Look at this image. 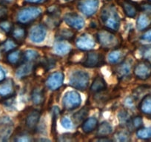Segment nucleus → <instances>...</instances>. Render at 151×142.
Returning <instances> with one entry per match:
<instances>
[{
	"label": "nucleus",
	"mask_w": 151,
	"mask_h": 142,
	"mask_svg": "<svg viewBox=\"0 0 151 142\" xmlns=\"http://www.w3.org/2000/svg\"><path fill=\"white\" fill-rule=\"evenodd\" d=\"M100 20L106 29L117 32L121 26V19L116 8L113 5H106L100 11Z\"/></svg>",
	"instance_id": "nucleus-1"
},
{
	"label": "nucleus",
	"mask_w": 151,
	"mask_h": 142,
	"mask_svg": "<svg viewBox=\"0 0 151 142\" xmlns=\"http://www.w3.org/2000/svg\"><path fill=\"white\" fill-rule=\"evenodd\" d=\"M116 33V32L106 28L99 30L96 35V38L100 47L107 50L119 47L122 44V39Z\"/></svg>",
	"instance_id": "nucleus-2"
},
{
	"label": "nucleus",
	"mask_w": 151,
	"mask_h": 142,
	"mask_svg": "<svg viewBox=\"0 0 151 142\" xmlns=\"http://www.w3.org/2000/svg\"><path fill=\"white\" fill-rule=\"evenodd\" d=\"M90 76L83 70H75L72 72L69 78V85L71 87L79 91H85L89 86Z\"/></svg>",
	"instance_id": "nucleus-3"
},
{
	"label": "nucleus",
	"mask_w": 151,
	"mask_h": 142,
	"mask_svg": "<svg viewBox=\"0 0 151 142\" xmlns=\"http://www.w3.org/2000/svg\"><path fill=\"white\" fill-rule=\"evenodd\" d=\"M42 15V10L38 7L30 6L22 8L18 11L17 19L18 23L26 25L37 19Z\"/></svg>",
	"instance_id": "nucleus-4"
},
{
	"label": "nucleus",
	"mask_w": 151,
	"mask_h": 142,
	"mask_svg": "<svg viewBox=\"0 0 151 142\" xmlns=\"http://www.w3.org/2000/svg\"><path fill=\"white\" fill-rule=\"evenodd\" d=\"M62 104L65 110H74L82 104V97L77 91L69 90L64 95Z\"/></svg>",
	"instance_id": "nucleus-5"
},
{
	"label": "nucleus",
	"mask_w": 151,
	"mask_h": 142,
	"mask_svg": "<svg viewBox=\"0 0 151 142\" xmlns=\"http://www.w3.org/2000/svg\"><path fill=\"white\" fill-rule=\"evenodd\" d=\"M105 64V57L101 53L93 50H89L85 55L81 65L88 68H96L103 66Z\"/></svg>",
	"instance_id": "nucleus-6"
},
{
	"label": "nucleus",
	"mask_w": 151,
	"mask_h": 142,
	"mask_svg": "<svg viewBox=\"0 0 151 142\" xmlns=\"http://www.w3.org/2000/svg\"><path fill=\"white\" fill-rule=\"evenodd\" d=\"M42 113L37 109H32L29 111L24 118V126L27 131L33 133L36 130L40 121Z\"/></svg>",
	"instance_id": "nucleus-7"
},
{
	"label": "nucleus",
	"mask_w": 151,
	"mask_h": 142,
	"mask_svg": "<svg viewBox=\"0 0 151 142\" xmlns=\"http://www.w3.org/2000/svg\"><path fill=\"white\" fill-rule=\"evenodd\" d=\"M133 74L140 80H146L151 76V62L143 59L133 67Z\"/></svg>",
	"instance_id": "nucleus-8"
},
{
	"label": "nucleus",
	"mask_w": 151,
	"mask_h": 142,
	"mask_svg": "<svg viewBox=\"0 0 151 142\" xmlns=\"http://www.w3.org/2000/svg\"><path fill=\"white\" fill-rule=\"evenodd\" d=\"M99 5V0H80L78 2L77 8L85 16L91 17L97 12Z\"/></svg>",
	"instance_id": "nucleus-9"
},
{
	"label": "nucleus",
	"mask_w": 151,
	"mask_h": 142,
	"mask_svg": "<svg viewBox=\"0 0 151 142\" xmlns=\"http://www.w3.org/2000/svg\"><path fill=\"white\" fill-rule=\"evenodd\" d=\"M64 79H65V74L61 71H56L47 76L45 85L49 90L56 91L62 86Z\"/></svg>",
	"instance_id": "nucleus-10"
},
{
	"label": "nucleus",
	"mask_w": 151,
	"mask_h": 142,
	"mask_svg": "<svg viewBox=\"0 0 151 142\" xmlns=\"http://www.w3.org/2000/svg\"><path fill=\"white\" fill-rule=\"evenodd\" d=\"M115 65V67L113 68V73H115L119 79L123 80L130 76L133 69L131 60L125 59L124 61Z\"/></svg>",
	"instance_id": "nucleus-11"
},
{
	"label": "nucleus",
	"mask_w": 151,
	"mask_h": 142,
	"mask_svg": "<svg viewBox=\"0 0 151 142\" xmlns=\"http://www.w3.org/2000/svg\"><path fill=\"white\" fill-rule=\"evenodd\" d=\"M65 22L74 30H79L85 26V20L76 13H68L63 17Z\"/></svg>",
	"instance_id": "nucleus-12"
},
{
	"label": "nucleus",
	"mask_w": 151,
	"mask_h": 142,
	"mask_svg": "<svg viewBox=\"0 0 151 142\" xmlns=\"http://www.w3.org/2000/svg\"><path fill=\"white\" fill-rule=\"evenodd\" d=\"M47 36V29L44 24H36L29 33V38L33 43H41L45 41Z\"/></svg>",
	"instance_id": "nucleus-13"
},
{
	"label": "nucleus",
	"mask_w": 151,
	"mask_h": 142,
	"mask_svg": "<svg viewBox=\"0 0 151 142\" xmlns=\"http://www.w3.org/2000/svg\"><path fill=\"white\" fill-rule=\"evenodd\" d=\"M11 38L18 44H22L24 42V40L27 38V31L25 25L20 23L14 24L10 33Z\"/></svg>",
	"instance_id": "nucleus-14"
},
{
	"label": "nucleus",
	"mask_w": 151,
	"mask_h": 142,
	"mask_svg": "<svg viewBox=\"0 0 151 142\" xmlns=\"http://www.w3.org/2000/svg\"><path fill=\"white\" fill-rule=\"evenodd\" d=\"M16 95L15 83L12 79H4L0 82V98L2 99Z\"/></svg>",
	"instance_id": "nucleus-15"
},
{
	"label": "nucleus",
	"mask_w": 151,
	"mask_h": 142,
	"mask_svg": "<svg viewBox=\"0 0 151 142\" xmlns=\"http://www.w3.org/2000/svg\"><path fill=\"white\" fill-rule=\"evenodd\" d=\"M118 3L126 16L129 18H135L139 11V5L132 0H118Z\"/></svg>",
	"instance_id": "nucleus-16"
},
{
	"label": "nucleus",
	"mask_w": 151,
	"mask_h": 142,
	"mask_svg": "<svg viewBox=\"0 0 151 142\" xmlns=\"http://www.w3.org/2000/svg\"><path fill=\"white\" fill-rule=\"evenodd\" d=\"M95 41L88 34H82L76 40V46L79 50L83 51H89L95 47Z\"/></svg>",
	"instance_id": "nucleus-17"
},
{
	"label": "nucleus",
	"mask_w": 151,
	"mask_h": 142,
	"mask_svg": "<svg viewBox=\"0 0 151 142\" xmlns=\"http://www.w3.org/2000/svg\"><path fill=\"white\" fill-rule=\"evenodd\" d=\"M13 132V122L8 116L0 118V141H6Z\"/></svg>",
	"instance_id": "nucleus-18"
},
{
	"label": "nucleus",
	"mask_w": 151,
	"mask_h": 142,
	"mask_svg": "<svg viewBox=\"0 0 151 142\" xmlns=\"http://www.w3.org/2000/svg\"><path fill=\"white\" fill-rule=\"evenodd\" d=\"M34 62H22L20 65L17 66L16 70V76L19 79H23L30 76L33 72H34L36 65Z\"/></svg>",
	"instance_id": "nucleus-19"
},
{
	"label": "nucleus",
	"mask_w": 151,
	"mask_h": 142,
	"mask_svg": "<svg viewBox=\"0 0 151 142\" xmlns=\"http://www.w3.org/2000/svg\"><path fill=\"white\" fill-rule=\"evenodd\" d=\"M107 89V84L105 79L101 75L99 74L94 78L91 87H90V92L91 93L97 94L106 91Z\"/></svg>",
	"instance_id": "nucleus-20"
},
{
	"label": "nucleus",
	"mask_w": 151,
	"mask_h": 142,
	"mask_svg": "<svg viewBox=\"0 0 151 142\" xmlns=\"http://www.w3.org/2000/svg\"><path fill=\"white\" fill-rule=\"evenodd\" d=\"M127 53L126 51L121 47H117L116 49L111 50L107 56V61L110 65H117L126 59Z\"/></svg>",
	"instance_id": "nucleus-21"
},
{
	"label": "nucleus",
	"mask_w": 151,
	"mask_h": 142,
	"mask_svg": "<svg viewBox=\"0 0 151 142\" xmlns=\"http://www.w3.org/2000/svg\"><path fill=\"white\" fill-rule=\"evenodd\" d=\"M30 100L36 106L42 105L45 101V91L40 86L34 87L30 93Z\"/></svg>",
	"instance_id": "nucleus-22"
},
{
	"label": "nucleus",
	"mask_w": 151,
	"mask_h": 142,
	"mask_svg": "<svg viewBox=\"0 0 151 142\" xmlns=\"http://www.w3.org/2000/svg\"><path fill=\"white\" fill-rule=\"evenodd\" d=\"M5 61L7 63L13 66H18L23 61V52L15 49L6 53Z\"/></svg>",
	"instance_id": "nucleus-23"
},
{
	"label": "nucleus",
	"mask_w": 151,
	"mask_h": 142,
	"mask_svg": "<svg viewBox=\"0 0 151 142\" xmlns=\"http://www.w3.org/2000/svg\"><path fill=\"white\" fill-rule=\"evenodd\" d=\"M55 37L56 39H58V41L70 42L74 39L76 37V33L71 29H60L57 30Z\"/></svg>",
	"instance_id": "nucleus-24"
},
{
	"label": "nucleus",
	"mask_w": 151,
	"mask_h": 142,
	"mask_svg": "<svg viewBox=\"0 0 151 142\" xmlns=\"http://www.w3.org/2000/svg\"><path fill=\"white\" fill-rule=\"evenodd\" d=\"M99 125V121L96 117H91L86 118L82 124V131L85 133L89 134L96 130Z\"/></svg>",
	"instance_id": "nucleus-25"
},
{
	"label": "nucleus",
	"mask_w": 151,
	"mask_h": 142,
	"mask_svg": "<svg viewBox=\"0 0 151 142\" xmlns=\"http://www.w3.org/2000/svg\"><path fill=\"white\" fill-rule=\"evenodd\" d=\"M126 127H127V130L130 133L136 131L139 128L143 127V119H142V117L140 116V115L130 117V118L127 121V124H126Z\"/></svg>",
	"instance_id": "nucleus-26"
},
{
	"label": "nucleus",
	"mask_w": 151,
	"mask_h": 142,
	"mask_svg": "<svg viewBox=\"0 0 151 142\" xmlns=\"http://www.w3.org/2000/svg\"><path fill=\"white\" fill-rule=\"evenodd\" d=\"M55 53L58 55L65 56L71 51L72 48L69 43L67 41H58L53 47Z\"/></svg>",
	"instance_id": "nucleus-27"
},
{
	"label": "nucleus",
	"mask_w": 151,
	"mask_h": 142,
	"mask_svg": "<svg viewBox=\"0 0 151 142\" xmlns=\"http://www.w3.org/2000/svg\"><path fill=\"white\" fill-rule=\"evenodd\" d=\"M90 108L89 106H85L81 110H79V111H77L76 113L73 115L72 118L74 124H80L81 123L83 122L85 119L88 117V113H89Z\"/></svg>",
	"instance_id": "nucleus-28"
},
{
	"label": "nucleus",
	"mask_w": 151,
	"mask_h": 142,
	"mask_svg": "<svg viewBox=\"0 0 151 142\" xmlns=\"http://www.w3.org/2000/svg\"><path fill=\"white\" fill-rule=\"evenodd\" d=\"M113 133V127L111 124L107 121H104L99 124L96 128V136H108Z\"/></svg>",
	"instance_id": "nucleus-29"
},
{
	"label": "nucleus",
	"mask_w": 151,
	"mask_h": 142,
	"mask_svg": "<svg viewBox=\"0 0 151 142\" xmlns=\"http://www.w3.org/2000/svg\"><path fill=\"white\" fill-rule=\"evenodd\" d=\"M139 109L146 115H151V94L145 95L139 104Z\"/></svg>",
	"instance_id": "nucleus-30"
},
{
	"label": "nucleus",
	"mask_w": 151,
	"mask_h": 142,
	"mask_svg": "<svg viewBox=\"0 0 151 142\" xmlns=\"http://www.w3.org/2000/svg\"><path fill=\"white\" fill-rule=\"evenodd\" d=\"M19 44L13 39L12 38H9L8 39H6L5 41H4L0 45V49H1V51L2 53H7L8 52L11 51L13 50H15L17 48V46Z\"/></svg>",
	"instance_id": "nucleus-31"
},
{
	"label": "nucleus",
	"mask_w": 151,
	"mask_h": 142,
	"mask_svg": "<svg viewBox=\"0 0 151 142\" xmlns=\"http://www.w3.org/2000/svg\"><path fill=\"white\" fill-rule=\"evenodd\" d=\"M150 24V18L148 16V14H140L136 20V27L139 30H145Z\"/></svg>",
	"instance_id": "nucleus-32"
},
{
	"label": "nucleus",
	"mask_w": 151,
	"mask_h": 142,
	"mask_svg": "<svg viewBox=\"0 0 151 142\" xmlns=\"http://www.w3.org/2000/svg\"><path fill=\"white\" fill-rule=\"evenodd\" d=\"M40 58V53L35 50L29 49L23 52V61L22 62H34Z\"/></svg>",
	"instance_id": "nucleus-33"
},
{
	"label": "nucleus",
	"mask_w": 151,
	"mask_h": 142,
	"mask_svg": "<svg viewBox=\"0 0 151 142\" xmlns=\"http://www.w3.org/2000/svg\"><path fill=\"white\" fill-rule=\"evenodd\" d=\"M136 136L142 140H149L151 138V127H141L136 130Z\"/></svg>",
	"instance_id": "nucleus-34"
},
{
	"label": "nucleus",
	"mask_w": 151,
	"mask_h": 142,
	"mask_svg": "<svg viewBox=\"0 0 151 142\" xmlns=\"http://www.w3.org/2000/svg\"><path fill=\"white\" fill-rule=\"evenodd\" d=\"M14 140L15 141L19 142H29L32 141L33 139L32 138V136H30V132L23 131L17 133Z\"/></svg>",
	"instance_id": "nucleus-35"
},
{
	"label": "nucleus",
	"mask_w": 151,
	"mask_h": 142,
	"mask_svg": "<svg viewBox=\"0 0 151 142\" xmlns=\"http://www.w3.org/2000/svg\"><path fill=\"white\" fill-rule=\"evenodd\" d=\"M14 24L11 21L7 19L6 18L3 19H0V30H2L4 33L10 34L13 28Z\"/></svg>",
	"instance_id": "nucleus-36"
},
{
	"label": "nucleus",
	"mask_w": 151,
	"mask_h": 142,
	"mask_svg": "<svg viewBox=\"0 0 151 142\" xmlns=\"http://www.w3.org/2000/svg\"><path fill=\"white\" fill-rule=\"evenodd\" d=\"M115 137L117 141L121 142H127L130 141V132L127 130H121V131H118L115 135Z\"/></svg>",
	"instance_id": "nucleus-37"
},
{
	"label": "nucleus",
	"mask_w": 151,
	"mask_h": 142,
	"mask_svg": "<svg viewBox=\"0 0 151 142\" xmlns=\"http://www.w3.org/2000/svg\"><path fill=\"white\" fill-rule=\"evenodd\" d=\"M56 60L54 59H53L52 57L49 58H45V59H42L41 62H40V65L43 67L45 70H49L50 69H53L55 66H56Z\"/></svg>",
	"instance_id": "nucleus-38"
},
{
	"label": "nucleus",
	"mask_w": 151,
	"mask_h": 142,
	"mask_svg": "<svg viewBox=\"0 0 151 142\" xmlns=\"http://www.w3.org/2000/svg\"><path fill=\"white\" fill-rule=\"evenodd\" d=\"M130 118V115H129L127 111L125 110H122L118 113V119L122 126H126L127 121H129Z\"/></svg>",
	"instance_id": "nucleus-39"
},
{
	"label": "nucleus",
	"mask_w": 151,
	"mask_h": 142,
	"mask_svg": "<svg viewBox=\"0 0 151 142\" xmlns=\"http://www.w3.org/2000/svg\"><path fill=\"white\" fill-rule=\"evenodd\" d=\"M140 53L144 59L151 62V45H144L141 47Z\"/></svg>",
	"instance_id": "nucleus-40"
},
{
	"label": "nucleus",
	"mask_w": 151,
	"mask_h": 142,
	"mask_svg": "<svg viewBox=\"0 0 151 142\" xmlns=\"http://www.w3.org/2000/svg\"><path fill=\"white\" fill-rule=\"evenodd\" d=\"M59 115V108L56 106H54L53 108V113H52V127L51 132L55 133L56 132V119Z\"/></svg>",
	"instance_id": "nucleus-41"
},
{
	"label": "nucleus",
	"mask_w": 151,
	"mask_h": 142,
	"mask_svg": "<svg viewBox=\"0 0 151 142\" xmlns=\"http://www.w3.org/2000/svg\"><path fill=\"white\" fill-rule=\"evenodd\" d=\"M139 11L146 14H151V3L150 2H142L139 5Z\"/></svg>",
	"instance_id": "nucleus-42"
},
{
	"label": "nucleus",
	"mask_w": 151,
	"mask_h": 142,
	"mask_svg": "<svg viewBox=\"0 0 151 142\" xmlns=\"http://www.w3.org/2000/svg\"><path fill=\"white\" fill-rule=\"evenodd\" d=\"M60 124L66 130H70V129L73 128V126L72 121L70 118H67V117H62L61 118Z\"/></svg>",
	"instance_id": "nucleus-43"
},
{
	"label": "nucleus",
	"mask_w": 151,
	"mask_h": 142,
	"mask_svg": "<svg viewBox=\"0 0 151 142\" xmlns=\"http://www.w3.org/2000/svg\"><path fill=\"white\" fill-rule=\"evenodd\" d=\"M8 14V11L7 7L4 4L0 2V19H3L7 17Z\"/></svg>",
	"instance_id": "nucleus-44"
},
{
	"label": "nucleus",
	"mask_w": 151,
	"mask_h": 142,
	"mask_svg": "<svg viewBox=\"0 0 151 142\" xmlns=\"http://www.w3.org/2000/svg\"><path fill=\"white\" fill-rule=\"evenodd\" d=\"M141 39L144 40V41H147L150 42H151V29L148 30L142 35L141 37Z\"/></svg>",
	"instance_id": "nucleus-45"
},
{
	"label": "nucleus",
	"mask_w": 151,
	"mask_h": 142,
	"mask_svg": "<svg viewBox=\"0 0 151 142\" xmlns=\"http://www.w3.org/2000/svg\"><path fill=\"white\" fill-rule=\"evenodd\" d=\"M94 141H112V139L110 138L108 136H101V137H97L96 136V138L94 139Z\"/></svg>",
	"instance_id": "nucleus-46"
},
{
	"label": "nucleus",
	"mask_w": 151,
	"mask_h": 142,
	"mask_svg": "<svg viewBox=\"0 0 151 142\" xmlns=\"http://www.w3.org/2000/svg\"><path fill=\"white\" fill-rule=\"evenodd\" d=\"M24 1L31 4H41L45 2L46 0H24Z\"/></svg>",
	"instance_id": "nucleus-47"
},
{
	"label": "nucleus",
	"mask_w": 151,
	"mask_h": 142,
	"mask_svg": "<svg viewBox=\"0 0 151 142\" xmlns=\"http://www.w3.org/2000/svg\"><path fill=\"white\" fill-rule=\"evenodd\" d=\"M4 79H5V73L2 67L0 66V82H2Z\"/></svg>",
	"instance_id": "nucleus-48"
},
{
	"label": "nucleus",
	"mask_w": 151,
	"mask_h": 142,
	"mask_svg": "<svg viewBox=\"0 0 151 142\" xmlns=\"http://www.w3.org/2000/svg\"><path fill=\"white\" fill-rule=\"evenodd\" d=\"M0 2L2 4H11L14 2V0H0Z\"/></svg>",
	"instance_id": "nucleus-49"
},
{
	"label": "nucleus",
	"mask_w": 151,
	"mask_h": 142,
	"mask_svg": "<svg viewBox=\"0 0 151 142\" xmlns=\"http://www.w3.org/2000/svg\"><path fill=\"white\" fill-rule=\"evenodd\" d=\"M148 1H149V2H151V0H148Z\"/></svg>",
	"instance_id": "nucleus-50"
},
{
	"label": "nucleus",
	"mask_w": 151,
	"mask_h": 142,
	"mask_svg": "<svg viewBox=\"0 0 151 142\" xmlns=\"http://www.w3.org/2000/svg\"><path fill=\"white\" fill-rule=\"evenodd\" d=\"M106 1H110V0H106Z\"/></svg>",
	"instance_id": "nucleus-51"
}]
</instances>
